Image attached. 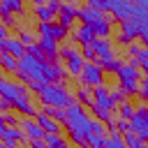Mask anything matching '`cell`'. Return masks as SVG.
I'll list each match as a JSON object with an SVG mask.
<instances>
[{
    "label": "cell",
    "mask_w": 148,
    "mask_h": 148,
    "mask_svg": "<svg viewBox=\"0 0 148 148\" xmlns=\"http://www.w3.org/2000/svg\"><path fill=\"white\" fill-rule=\"evenodd\" d=\"M67 120H65V127H67V132H69V139L74 141V143H79L81 148H88L86 146V139L90 136V116L86 113V106H81L79 102H74V104H69L67 109Z\"/></svg>",
    "instance_id": "cell-1"
},
{
    "label": "cell",
    "mask_w": 148,
    "mask_h": 148,
    "mask_svg": "<svg viewBox=\"0 0 148 148\" xmlns=\"http://www.w3.org/2000/svg\"><path fill=\"white\" fill-rule=\"evenodd\" d=\"M0 97L12 106V109H18L21 113H25L28 118L37 116V111L32 109L30 104V97H28V86H21V83H14V81H0Z\"/></svg>",
    "instance_id": "cell-2"
},
{
    "label": "cell",
    "mask_w": 148,
    "mask_h": 148,
    "mask_svg": "<svg viewBox=\"0 0 148 148\" xmlns=\"http://www.w3.org/2000/svg\"><path fill=\"white\" fill-rule=\"evenodd\" d=\"M39 99L44 106H53V109H67L69 104L76 102V97H72V92L62 83H46L39 90Z\"/></svg>",
    "instance_id": "cell-3"
},
{
    "label": "cell",
    "mask_w": 148,
    "mask_h": 148,
    "mask_svg": "<svg viewBox=\"0 0 148 148\" xmlns=\"http://www.w3.org/2000/svg\"><path fill=\"white\" fill-rule=\"evenodd\" d=\"M88 5L99 12H111V16L118 21L134 18V12H136V5H132L130 0H90Z\"/></svg>",
    "instance_id": "cell-4"
},
{
    "label": "cell",
    "mask_w": 148,
    "mask_h": 148,
    "mask_svg": "<svg viewBox=\"0 0 148 148\" xmlns=\"http://www.w3.org/2000/svg\"><path fill=\"white\" fill-rule=\"evenodd\" d=\"M118 81H120V90L130 92V95H136L139 88H141V69L134 65V62H123V67L118 69Z\"/></svg>",
    "instance_id": "cell-5"
},
{
    "label": "cell",
    "mask_w": 148,
    "mask_h": 148,
    "mask_svg": "<svg viewBox=\"0 0 148 148\" xmlns=\"http://www.w3.org/2000/svg\"><path fill=\"white\" fill-rule=\"evenodd\" d=\"M58 56H62V60H65V72H67L69 76H81V72H83V67H86V58H83L76 49L62 46Z\"/></svg>",
    "instance_id": "cell-6"
},
{
    "label": "cell",
    "mask_w": 148,
    "mask_h": 148,
    "mask_svg": "<svg viewBox=\"0 0 148 148\" xmlns=\"http://www.w3.org/2000/svg\"><path fill=\"white\" fill-rule=\"evenodd\" d=\"M81 81H83V86L90 88V90L104 86V69H102V65H99V62H86V67H83V72H81Z\"/></svg>",
    "instance_id": "cell-7"
},
{
    "label": "cell",
    "mask_w": 148,
    "mask_h": 148,
    "mask_svg": "<svg viewBox=\"0 0 148 148\" xmlns=\"http://www.w3.org/2000/svg\"><path fill=\"white\" fill-rule=\"evenodd\" d=\"M130 132H134L141 141H148V106H139L134 118L130 120Z\"/></svg>",
    "instance_id": "cell-8"
},
{
    "label": "cell",
    "mask_w": 148,
    "mask_h": 148,
    "mask_svg": "<svg viewBox=\"0 0 148 148\" xmlns=\"http://www.w3.org/2000/svg\"><path fill=\"white\" fill-rule=\"evenodd\" d=\"M92 102H95V106L106 109V111L118 109V104H116V99H113V95H111V90H109L106 86H99V88L92 90Z\"/></svg>",
    "instance_id": "cell-9"
},
{
    "label": "cell",
    "mask_w": 148,
    "mask_h": 148,
    "mask_svg": "<svg viewBox=\"0 0 148 148\" xmlns=\"http://www.w3.org/2000/svg\"><path fill=\"white\" fill-rule=\"evenodd\" d=\"M79 12H81V7H79L76 2H62L60 14H58V23H60L65 30H69V25L74 23V18H79Z\"/></svg>",
    "instance_id": "cell-10"
},
{
    "label": "cell",
    "mask_w": 148,
    "mask_h": 148,
    "mask_svg": "<svg viewBox=\"0 0 148 148\" xmlns=\"http://www.w3.org/2000/svg\"><path fill=\"white\" fill-rule=\"evenodd\" d=\"M37 35L39 37H46V39H53V42H60L67 35V30L60 23H39L37 25Z\"/></svg>",
    "instance_id": "cell-11"
},
{
    "label": "cell",
    "mask_w": 148,
    "mask_h": 148,
    "mask_svg": "<svg viewBox=\"0 0 148 148\" xmlns=\"http://www.w3.org/2000/svg\"><path fill=\"white\" fill-rule=\"evenodd\" d=\"M18 123H21V127H23V132H25L28 141H39V139H44V136H46V132L39 127V123H37L35 118H21Z\"/></svg>",
    "instance_id": "cell-12"
},
{
    "label": "cell",
    "mask_w": 148,
    "mask_h": 148,
    "mask_svg": "<svg viewBox=\"0 0 148 148\" xmlns=\"http://www.w3.org/2000/svg\"><path fill=\"white\" fill-rule=\"evenodd\" d=\"M0 51L14 56L16 60H21V58L25 56V46H23L18 39H14V37H5V39H0Z\"/></svg>",
    "instance_id": "cell-13"
},
{
    "label": "cell",
    "mask_w": 148,
    "mask_h": 148,
    "mask_svg": "<svg viewBox=\"0 0 148 148\" xmlns=\"http://www.w3.org/2000/svg\"><path fill=\"white\" fill-rule=\"evenodd\" d=\"M141 35V28H139V21L136 18H127V21H120V39L123 42H132Z\"/></svg>",
    "instance_id": "cell-14"
},
{
    "label": "cell",
    "mask_w": 148,
    "mask_h": 148,
    "mask_svg": "<svg viewBox=\"0 0 148 148\" xmlns=\"http://www.w3.org/2000/svg\"><path fill=\"white\" fill-rule=\"evenodd\" d=\"M92 49H95L97 62H104V60L113 58V44H111V39H95L92 42Z\"/></svg>",
    "instance_id": "cell-15"
},
{
    "label": "cell",
    "mask_w": 148,
    "mask_h": 148,
    "mask_svg": "<svg viewBox=\"0 0 148 148\" xmlns=\"http://www.w3.org/2000/svg\"><path fill=\"white\" fill-rule=\"evenodd\" d=\"M35 120L39 123V127H42L46 134H60V123H58V120H53L51 116H46L44 111H37Z\"/></svg>",
    "instance_id": "cell-16"
},
{
    "label": "cell",
    "mask_w": 148,
    "mask_h": 148,
    "mask_svg": "<svg viewBox=\"0 0 148 148\" xmlns=\"http://www.w3.org/2000/svg\"><path fill=\"white\" fill-rule=\"evenodd\" d=\"M104 16H106L104 12H99V9L90 7V5L81 7V12H79V18H81V23H86V25H92L95 21H99V18H104Z\"/></svg>",
    "instance_id": "cell-17"
},
{
    "label": "cell",
    "mask_w": 148,
    "mask_h": 148,
    "mask_svg": "<svg viewBox=\"0 0 148 148\" xmlns=\"http://www.w3.org/2000/svg\"><path fill=\"white\" fill-rule=\"evenodd\" d=\"M74 39L79 42V44H83V46H90L97 37H95V32H92V28L90 25H86V23H81L76 30H74Z\"/></svg>",
    "instance_id": "cell-18"
},
{
    "label": "cell",
    "mask_w": 148,
    "mask_h": 148,
    "mask_svg": "<svg viewBox=\"0 0 148 148\" xmlns=\"http://www.w3.org/2000/svg\"><path fill=\"white\" fill-rule=\"evenodd\" d=\"M32 12H35V16L39 18V23H53V18H56V14L49 9V5L46 2H32Z\"/></svg>",
    "instance_id": "cell-19"
},
{
    "label": "cell",
    "mask_w": 148,
    "mask_h": 148,
    "mask_svg": "<svg viewBox=\"0 0 148 148\" xmlns=\"http://www.w3.org/2000/svg\"><path fill=\"white\" fill-rule=\"evenodd\" d=\"M18 141H28L25 132L18 130V127H7L5 134H2V143H5V146H16Z\"/></svg>",
    "instance_id": "cell-20"
},
{
    "label": "cell",
    "mask_w": 148,
    "mask_h": 148,
    "mask_svg": "<svg viewBox=\"0 0 148 148\" xmlns=\"http://www.w3.org/2000/svg\"><path fill=\"white\" fill-rule=\"evenodd\" d=\"M14 12H23V2L21 0H2L0 2V16L2 18L12 16Z\"/></svg>",
    "instance_id": "cell-21"
},
{
    "label": "cell",
    "mask_w": 148,
    "mask_h": 148,
    "mask_svg": "<svg viewBox=\"0 0 148 148\" xmlns=\"http://www.w3.org/2000/svg\"><path fill=\"white\" fill-rule=\"evenodd\" d=\"M39 49H42V53L44 56H58L60 53V46H58V42H53V39H46V37H39Z\"/></svg>",
    "instance_id": "cell-22"
},
{
    "label": "cell",
    "mask_w": 148,
    "mask_h": 148,
    "mask_svg": "<svg viewBox=\"0 0 148 148\" xmlns=\"http://www.w3.org/2000/svg\"><path fill=\"white\" fill-rule=\"evenodd\" d=\"M76 102H79L81 106L92 109V104H95V102H92V90H90V88H86V86H83V88H79V90H76Z\"/></svg>",
    "instance_id": "cell-23"
},
{
    "label": "cell",
    "mask_w": 148,
    "mask_h": 148,
    "mask_svg": "<svg viewBox=\"0 0 148 148\" xmlns=\"http://www.w3.org/2000/svg\"><path fill=\"white\" fill-rule=\"evenodd\" d=\"M0 67H2V69H7V72H16V69H18V60H16L14 56H9V53H2V51H0Z\"/></svg>",
    "instance_id": "cell-24"
},
{
    "label": "cell",
    "mask_w": 148,
    "mask_h": 148,
    "mask_svg": "<svg viewBox=\"0 0 148 148\" xmlns=\"http://www.w3.org/2000/svg\"><path fill=\"white\" fill-rule=\"evenodd\" d=\"M104 148H127V143L120 134L111 132V136H106V141H104Z\"/></svg>",
    "instance_id": "cell-25"
},
{
    "label": "cell",
    "mask_w": 148,
    "mask_h": 148,
    "mask_svg": "<svg viewBox=\"0 0 148 148\" xmlns=\"http://www.w3.org/2000/svg\"><path fill=\"white\" fill-rule=\"evenodd\" d=\"M99 65H102L104 74H106V72H113V74H118V69L123 67V60H118V58L113 56V58H109V60H104V62H99Z\"/></svg>",
    "instance_id": "cell-26"
},
{
    "label": "cell",
    "mask_w": 148,
    "mask_h": 148,
    "mask_svg": "<svg viewBox=\"0 0 148 148\" xmlns=\"http://www.w3.org/2000/svg\"><path fill=\"white\" fill-rule=\"evenodd\" d=\"M118 113H120V118H123V120H132V118H134V113H136V109H134L130 102H123V104H118Z\"/></svg>",
    "instance_id": "cell-27"
},
{
    "label": "cell",
    "mask_w": 148,
    "mask_h": 148,
    "mask_svg": "<svg viewBox=\"0 0 148 148\" xmlns=\"http://www.w3.org/2000/svg\"><path fill=\"white\" fill-rule=\"evenodd\" d=\"M123 139H125L127 148H143V146H146V141H141L134 132H125V134H123Z\"/></svg>",
    "instance_id": "cell-28"
},
{
    "label": "cell",
    "mask_w": 148,
    "mask_h": 148,
    "mask_svg": "<svg viewBox=\"0 0 148 148\" xmlns=\"http://www.w3.org/2000/svg\"><path fill=\"white\" fill-rule=\"evenodd\" d=\"M109 127L102 123V120H97V118H92L90 120V134H97V136H104V132H106Z\"/></svg>",
    "instance_id": "cell-29"
},
{
    "label": "cell",
    "mask_w": 148,
    "mask_h": 148,
    "mask_svg": "<svg viewBox=\"0 0 148 148\" xmlns=\"http://www.w3.org/2000/svg\"><path fill=\"white\" fill-rule=\"evenodd\" d=\"M18 42L25 46V51H28L30 46H35V44H37V42H35V35H32V32H28V30H23V32L18 35Z\"/></svg>",
    "instance_id": "cell-30"
},
{
    "label": "cell",
    "mask_w": 148,
    "mask_h": 148,
    "mask_svg": "<svg viewBox=\"0 0 148 148\" xmlns=\"http://www.w3.org/2000/svg\"><path fill=\"white\" fill-rule=\"evenodd\" d=\"M104 141H106V136H97V134H90V136L86 139V146H88V148H104Z\"/></svg>",
    "instance_id": "cell-31"
},
{
    "label": "cell",
    "mask_w": 148,
    "mask_h": 148,
    "mask_svg": "<svg viewBox=\"0 0 148 148\" xmlns=\"http://www.w3.org/2000/svg\"><path fill=\"white\" fill-rule=\"evenodd\" d=\"M81 56L86 58V62H97V56H95L92 44H90V46H83V53H81Z\"/></svg>",
    "instance_id": "cell-32"
},
{
    "label": "cell",
    "mask_w": 148,
    "mask_h": 148,
    "mask_svg": "<svg viewBox=\"0 0 148 148\" xmlns=\"http://www.w3.org/2000/svg\"><path fill=\"white\" fill-rule=\"evenodd\" d=\"M139 95H141V97L148 102V76H143V79H141V88H139Z\"/></svg>",
    "instance_id": "cell-33"
},
{
    "label": "cell",
    "mask_w": 148,
    "mask_h": 148,
    "mask_svg": "<svg viewBox=\"0 0 148 148\" xmlns=\"http://www.w3.org/2000/svg\"><path fill=\"white\" fill-rule=\"evenodd\" d=\"M46 5H49V9H51V12H53V14H56V16H58V14H60V7H62V2H56V0H49V2H46Z\"/></svg>",
    "instance_id": "cell-34"
},
{
    "label": "cell",
    "mask_w": 148,
    "mask_h": 148,
    "mask_svg": "<svg viewBox=\"0 0 148 148\" xmlns=\"http://www.w3.org/2000/svg\"><path fill=\"white\" fill-rule=\"evenodd\" d=\"M116 127H118V130L125 134V132H130V120H123V118H120V120L116 123Z\"/></svg>",
    "instance_id": "cell-35"
},
{
    "label": "cell",
    "mask_w": 148,
    "mask_h": 148,
    "mask_svg": "<svg viewBox=\"0 0 148 148\" xmlns=\"http://www.w3.org/2000/svg\"><path fill=\"white\" fill-rule=\"evenodd\" d=\"M30 143V148H46V141L44 139H39V141H28Z\"/></svg>",
    "instance_id": "cell-36"
},
{
    "label": "cell",
    "mask_w": 148,
    "mask_h": 148,
    "mask_svg": "<svg viewBox=\"0 0 148 148\" xmlns=\"http://www.w3.org/2000/svg\"><path fill=\"white\" fill-rule=\"evenodd\" d=\"M5 37H9V30H7V25H5L2 18H0V39H5Z\"/></svg>",
    "instance_id": "cell-37"
},
{
    "label": "cell",
    "mask_w": 148,
    "mask_h": 148,
    "mask_svg": "<svg viewBox=\"0 0 148 148\" xmlns=\"http://www.w3.org/2000/svg\"><path fill=\"white\" fill-rule=\"evenodd\" d=\"M136 67L141 69V74H146V76H148V60H143V62H139Z\"/></svg>",
    "instance_id": "cell-38"
},
{
    "label": "cell",
    "mask_w": 148,
    "mask_h": 148,
    "mask_svg": "<svg viewBox=\"0 0 148 148\" xmlns=\"http://www.w3.org/2000/svg\"><path fill=\"white\" fill-rule=\"evenodd\" d=\"M5 130H7V123L2 120V116H0V141H2V134H5Z\"/></svg>",
    "instance_id": "cell-39"
},
{
    "label": "cell",
    "mask_w": 148,
    "mask_h": 148,
    "mask_svg": "<svg viewBox=\"0 0 148 148\" xmlns=\"http://www.w3.org/2000/svg\"><path fill=\"white\" fill-rule=\"evenodd\" d=\"M0 148H5V143H2V141H0Z\"/></svg>",
    "instance_id": "cell-40"
},
{
    "label": "cell",
    "mask_w": 148,
    "mask_h": 148,
    "mask_svg": "<svg viewBox=\"0 0 148 148\" xmlns=\"http://www.w3.org/2000/svg\"><path fill=\"white\" fill-rule=\"evenodd\" d=\"M143 148H148V143H146V146H143Z\"/></svg>",
    "instance_id": "cell-41"
},
{
    "label": "cell",
    "mask_w": 148,
    "mask_h": 148,
    "mask_svg": "<svg viewBox=\"0 0 148 148\" xmlns=\"http://www.w3.org/2000/svg\"><path fill=\"white\" fill-rule=\"evenodd\" d=\"M0 81H2V76H0Z\"/></svg>",
    "instance_id": "cell-42"
}]
</instances>
